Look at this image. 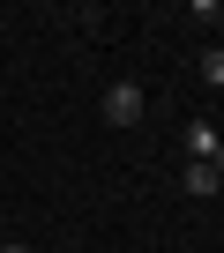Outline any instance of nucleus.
Returning a JSON list of instances; mask_svg holds the SVG:
<instances>
[{"label": "nucleus", "instance_id": "nucleus-1", "mask_svg": "<svg viewBox=\"0 0 224 253\" xmlns=\"http://www.w3.org/2000/svg\"><path fill=\"white\" fill-rule=\"evenodd\" d=\"M142 112H150V97H142L135 82H112V89H105V119H112V126H135Z\"/></svg>", "mask_w": 224, "mask_h": 253}, {"label": "nucleus", "instance_id": "nucleus-2", "mask_svg": "<svg viewBox=\"0 0 224 253\" xmlns=\"http://www.w3.org/2000/svg\"><path fill=\"white\" fill-rule=\"evenodd\" d=\"M179 142H187V164H209L224 134H217V126H209V119H187V134H179Z\"/></svg>", "mask_w": 224, "mask_h": 253}, {"label": "nucleus", "instance_id": "nucleus-3", "mask_svg": "<svg viewBox=\"0 0 224 253\" xmlns=\"http://www.w3.org/2000/svg\"><path fill=\"white\" fill-rule=\"evenodd\" d=\"M187 194H194V201H209V194H224V179H217V164H187Z\"/></svg>", "mask_w": 224, "mask_h": 253}, {"label": "nucleus", "instance_id": "nucleus-4", "mask_svg": "<svg viewBox=\"0 0 224 253\" xmlns=\"http://www.w3.org/2000/svg\"><path fill=\"white\" fill-rule=\"evenodd\" d=\"M202 82H209V89H224V45H209V52H202Z\"/></svg>", "mask_w": 224, "mask_h": 253}, {"label": "nucleus", "instance_id": "nucleus-5", "mask_svg": "<svg viewBox=\"0 0 224 253\" xmlns=\"http://www.w3.org/2000/svg\"><path fill=\"white\" fill-rule=\"evenodd\" d=\"M209 164H217V179H224V142H217V157H209Z\"/></svg>", "mask_w": 224, "mask_h": 253}, {"label": "nucleus", "instance_id": "nucleus-6", "mask_svg": "<svg viewBox=\"0 0 224 253\" xmlns=\"http://www.w3.org/2000/svg\"><path fill=\"white\" fill-rule=\"evenodd\" d=\"M0 253H30V246H8V238H0Z\"/></svg>", "mask_w": 224, "mask_h": 253}]
</instances>
